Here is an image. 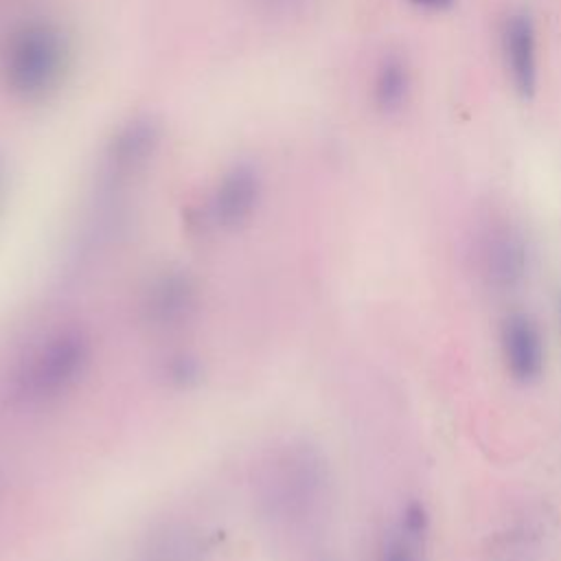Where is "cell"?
Returning a JSON list of instances; mask_svg holds the SVG:
<instances>
[{
    "instance_id": "6da1fadb",
    "label": "cell",
    "mask_w": 561,
    "mask_h": 561,
    "mask_svg": "<svg viewBox=\"0 0 561 561\" xmlns=\"http://www.w3.org/2000/svg\"><path fill=\"white\" fill-rule=\"evenodd\" d=\"M68 64V46L50 22H28L7 42L2 75L11 92L22 99H42L59 81Z\"/></svg>"
},
{
    "instance_id": "7a4b0ae2",
    "label": "cell",
    "mask_w": 561,
    "mask_h": 561,
    "mask_svg": "<svg viewBox=\"0 0 561 561\" xmlns=\"http://www.w3.org/2000/svg\"><path fill=\"white\" fill-rule=\"evenodd\" d=\"M90 362V344L79 331H61L44 340L20 366L15 392L24 401H48L77 383Z\"/></svg>"
},
{
    "instance_id": "3957f363",
    "label": "cell",
    "mask_w": 561,
    "mask_h": 561,
    "mask_svg": "<svg viewBox=\"0 0 561 561\" xmlns=\"http://www.w3.org/2000/svg\"><path fill=\"white\" fill-rule=\"evenodd\" d=\"M478 261L484 280L493 289H513L524 280L528 272V241L524 232L511 221H491L480 234Z\"/></svg>"
},
{
    "instance_id": "277c9868",
    "label": "cell",
    "mask_w": 561,
    "mask_h": 561,
    "mask_svg": "<svg viewBox=\"0 0 561 561\" xmlns=\"http://www.w3.org/2000/svg\"><path fill=\"white\" fill-rule=\"evenodd\" d=\"M502 57L508 79L522 99H530L539 83L537 31L526 11H513L502 26Z\"/></svg>"
},
{
    "instance_id": "5b68a950",
    "label": "cell",
    "mask_w": 561,
    "mask_h": 561,
    "mask_svg": "<svg viewBox=\"0 0 561 561\" xmlns=\"http://www.w3.org/2000/svg\"><path fill=\"white\" fill-rule=\"evenodd\" d=\"M506 370L519 383H533L543 370L541 333L530 316L511 313L500 331Z\"/></svg>"
},
{
    "instance_id": "8992f818",
    "label": "cell",
    "mask_w": 561,
    "mask_h": 561,
    "mask_svg": "<svg viewBox=\"0 0 561 561\" xmlns=\"http://www.w3.org/2000/svg\"><path fill=\"white\" fill-rule=\"evenodd\" d=\"M259 197V180L254 171L245 167H237L224 175L219 186L215 188L210 210L213 219L221 226H234L243 221Z\"/></svg>"
},
{
    "instance_id": "52a82bcc",
    "label": "cell",
    "mask_w": 561,
    "mask_h": 561,
    "mask_svg": "<svg viewBox=\"0 0 561 561\" xmlns=\"http://www.w3.org/2000/svg\"><path fill=\"white\" fill-rule=\"evenodd\" d=\"M412 92V72L401 55H388L379 61L373 79V101L386 112H399Z\"/></svg>"
},
{
    "instance_id": "ba28073f",
    "label": "cell",
    "mask_w": 561,
    "mask_h": 561,
    "mask_svg": "<svg viewBox=\"0 0 561 561\" xmlns=\"http://www.w3.org/2000/svg\"><path fill=\"white\" fill-rule=\"evenodd\" d=\"M193 305V287L182 276L162 278L149 300V311L160 322H173L182 318Z\"/></svg>"
},
{
    "instance_id": "9c48e42d",
    "label": "cell",
    "mask_w": 561,
    "mask_h": 561,
    "mask_svg": "<svg viewBox=\"0 0 561 561\" xmlns=\"http://www.w3.org/2000/svg\"><path fill=\"white\" fill-rule=\"evenodd\" d=\"M423 528H425V513L419 504H412L405 511V530H408V535L416 537V535L423 533Z\"/></svg>"
},
{
    "instance_id": "30bf717a",
    "label": "cell",
    "mask_w": 561,
    "mask_h": 561,
    "mask_svg": "<svg viewBox=\"0 0 561 561\" xmlns=\"http://www.w3.org/2000/svg\"><path fill=\"white\" fill-rule=\"evenodd\" d=\"M383 561H414V557H412V552L408 550L405 543L394 541V543L388 546V550L383 554Z\"/></svg>"
},
{
    "instance_id": "8fae6325",
    "label": "cell",
    "mask_w": 561,
    "mask_h": 561,
    "mask_svg": "<svg viewBox=\"0 0 561 561\" xmlns=\"http://www.w3.org/2000/svg\"><path fill=\"white\" fill-rule=\"evenodd\" d=\"M408 2H412L414 7L425 9V11H447L454 7L456 0H408Z\"/></svg>"
}]
</instances>
